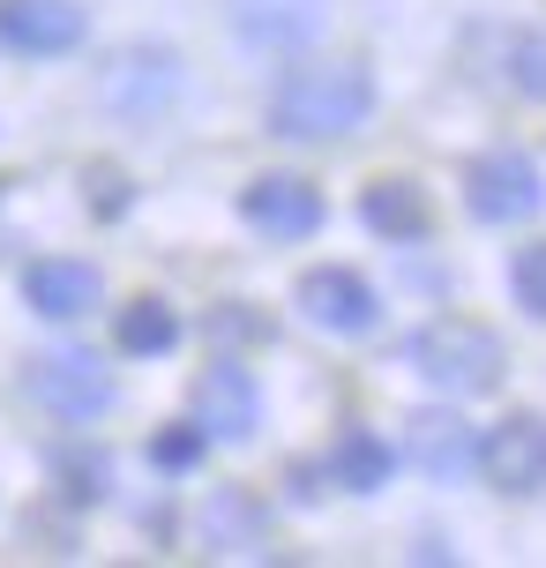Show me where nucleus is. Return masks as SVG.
<instances>
[{"label": "nucleus", "mask_w": 546, "mask_h": 568, "mask_svg": "<svg viewBox=\"0 0 546 568\" xmlns=\"http://www.w3.org/2000/svg\"><path fill=\"white\" fill-rule=\"evenodd\" d=\"M90 38V16L75 0H0V45L23 60H60Z\"/></svg>", "instance_id": "10"}, {"label": "nucleus", "mask_w": 546, "mask_h": 568, "mask_svg": "<svg viewBox=\"0 0 546 568\" xmlns=\"http://www.w3.org/2000/svg\"><path fill=\"white\" fill-rule=\"evenodd\" d=\"M390 471H397V449H390L382 434H367V426H345V434H337V449H330V479L345 486V494H382Z\"/></svg>", "instance_id": "16"}, {"label": "nucleus", "mask_w": 546, "mask_h": 568, "mask_svg": "<svg viewBox=\"0 0 546 568\" xmlns=\"http://www.w3.org/2000/svg\"><path fill=\"white\" fill-rule=\"evenodd\" d=\"M23 389H30V404L60 426H90L98 412H113V367H105L98 352H83V344L38 352L30 374H23Z\"/></svg>", "instance_id": "3"}, {"label": "nucleus", "mask_w": 546, "mask_h": 568, "mask_svg": "<svg viewBox=\"0 0 546 568\" xmlns=\"http://www.w3.org/2000/svg\"><path fill=\"white\" fill-rule=\"evenodd\" d=\"M225 23L255 53H307L330 23V0H225Z\"/></svg>", "instance_id": "7"}, {"label": "nucleus", "mask_w": 546, "mask_h": 568, "mask_svg": "<svg viewBox=\"0 0 546 568\" xmlns=\"http://www.w3.org/2000/svg\"><path fill=\"white\" fill-rule=\"evenodd\" d=\"M509 292H517V307L532 322H546V240H532V247L509 255Z\"/></svg>", "instance_id": "20"}, {"label": "nucleus", "mask_w": 546, "mask_h": 568, "mask_svg": "<svg viewBox=\"0 0 546 568\" xmlns=\"http://www.w3.org/2000/svg\"><path fill=\"white\" fill-rule=\"evenodd\" d=\"M292 300H300V314H307L315 329H330V337H367L374 322H382V292H374L360 270H345V262H315L307 277L292 284Z\"/></svg>", "instance_id": "5"}, {"label": "nucleus", "mask_w": 546, "mask_h": 568, "mask_svg": "<svg viewBox=\"0 0 546 568\" xmlns=\"http://www.w3.org/2000/svg\"><path fill=\"white\" fill-rule=\"evenodd\" d=\"M479 479L494 494H539L546 486V419L539 412H509L502 426L479 434Z\"/></svg>", "instance_id": "6"}, {"label": "nucleus", "mask_w": 546, "mask_h": 568, "mask_svg": "<svg viewBox=\"0 0 546 568\" xmlns=\"http://www.w3.org/2000/svg\"><path fill=\"white\" fill-rule=\"evenodd\" d=\"M502 359H509L502 337L487 322H464V314H434V322H419L404 337V367L427 389H442V397H487L502 382Z\"/></svg>", "instance_id": "2"}, {"label": "nucleus", "mask_w": 546, "mask_h": 568, "mask_svg": "<svg viewBox=\"0 0 546 568\" xmlns=\"http://www.w3.org/2000/svg\"><path fill=\"white\" fill-rule=\"evenodd\" d=\"M53 471L68 479L60 494H75V501H98V494L113 486V464H105L98 449H60V456H53Z\"/></svg>", "instance_id": "21"}, {"label": "nucleus", "mask_w": 546, "mask_h": 568, "mask_svg": "<svg viewBox=\"0 0 546 568\" xmlns=\"http://www.w3.org/2000/svg\"><path fill=\"white\" fill-rule=\"evenodd\" d=\"M374 113V75L360 60H307L270 90V135L285 142H337Z\"/></svg>", "instance_id": "1"}, {"label": "nucleus", "mask_w": 546, "mask_h": 568, "mask_svg": "<svg viewBox=\"0 0 546 568\" xmlns=\"http://www.w3.org/2000/svg\"><path fill=\"white\" fill-rule=\"evenodd\" d=\"M494 75L517 98L546 105V30H494Z\"/></svg>", "instance_id": "18"}, {"label": "nucleus", "mask_w": 546, "mask_h": 568, "mask_svg": "<svg viewBox=\"0 0 546 568\" xmlns=\"http://www.w3.org/2000/svg\"><path fill=\"white\" fill-rule=\"evenodd\" d=\"M202 456H210V434H202V426H158V434H150V464H158L165 479H188Z\"/></svg>", "instance_id": "19"}, {"label": "nucleus", "mask_w": 546, "mask_h": 568, "mask_svg": "<svg viewBox=\"0 0 546 568\" xmlns=\"http://www.w3.org/2000/svg\"><path fill=\"white\" fill-rule=\"evenodd\" d=\"M180 314L165 307V300H128L113 322V344L128 352V359H165V352H180Z\"/></svg>", "instance_id": "17"}, {"label": "nucleus", "mask_w": 546, "mask_h": 568, "mask_svg": "<svg viewBox=\"0 0 546 568\" xmlns=\"http://www.w3.org/2000/svg\"><path fill=\"white\" fill-rule=\"evenodd\" d=\"M23 307L46 314V322H83V314L105 307V277H98V262L46 255L23 270Z\"/></svg>", "instance_id": "12"}, {"label": "nucleus", "mask_w": 546, "mask_h": 568, "mask_svg": "<svg viewBox=\"0 0 546 568\" xmlns=\"http://www.w3.org/2000/svg\"><path fill=\"white\" fill-rule=\"evenodd\" d=\"M210 337H225V344H240V337H247V344H262V337H270V322H262V314H240V307L225 300V307L210 314Z\"/></svg>", "instance_id": "22"}, {"label": "nucleus", "mask_w": 546, "mask_h": 568, "mask_svg": "<svg viewBox=\"0 0 546 568\" xmlns=\"http://www.w3.org/2000/svg\"><path fill=\"white\" fill-rule=\"evenodd\" d=\"M195 539L210 561H240V554H262L270 546V509H262L247 486H218L210 501H202V524Z\"/></svg>", "instance_id": "13"}, {"label": "nucleus", "mask_w": 546, "mask_h": 568, "mask_svg": "<svg viewBox=\"0 0 546 568\" xmlns=\"http://www.w3.org/2000/svg\"><path fill=\"white\" fill-rule=\"evenodd\" d=\"M195 426L210 442H255L262 434V389L240 359H218V367L195 382Z\"/></svg>", "instance_id": "11"}, {"label": "nucleus", "mask_w": 546, "mask_h": 568, "mask_svg": "<svg viewBox=\"0 0 546 568\" xmlns=\"http://www.w3.org/2000/svg\"><path fill=\"white\" fill-rule=\"evenodd\" d=\"M464 210L479 225H524L546 210V172L532 150H487L464 165Z\"/></svg>", "instance_id": "4"}, {"label": "nucleus", "mask_w": 546, "mask_h": 568, "mask_svg": "<svg viewBox=\"0 0 546 568\" xmlns=\"http://www.w3.org/2000/svg\"><path fill=\"white\" fill-rule=\"evenodd\" d=\"M180 98V60L165 45H135V53H120L105 75H98V105L105 113H128V120H150L165 113Z\"/></svg>", "instance_id": "9"}, {"label": "nucleus", "mask_w": 546, "mask_h": 568, "mask_svg": "<svg viewBox=\"0 0 546 568\" xmlns=\"http://www.w3.org/2000/svg\"><path fill=\"white\" fill-rule=\"evenodd\" d=\"M360 225H367L374 240H390V247L427 240L434 232L427 187H412V180H374V187H360Z\"/></svg>", "instance_id": "15"}, {"label": "nucleus", "mask_w": 546, "mask_h": 568, "mask_svg": "<svg viewBox=\"0 0 546 568\" xmlns=\"http://www.w3.org/2000/svg\"><path fill=\"white\" fill-rule=\"evenodd\" d=\"M240 217L262 232V240H307V232H322V187L315 180H300V172H262V180H247L240 187Z\"/></svg>", "instance_id": "8"}, {"label": "nucleus", "mask_w": 546, "mask_h": 568, "mask_svg": "<svg viewBox=\"0 0 546 568\" xmlns=\"http://www.w3.org/2000/svg\"><path fill=\"white\" fill-rule=\"evenodd\" d=\"M412 464H419L434 486H457V479L479 471V434H472L457 412H412Z\"/></svg>", "instance_id": "14"}]
</instances>
